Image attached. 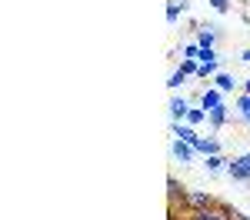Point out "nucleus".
I'll list each match as a JSON object with an SVG mask.
<instances>
[{
  "label": "nucleus",
  "mask_w": 250,
  "mask_h": 220,
  "mask_svg": "<svg viewBox=\"0 0 250 220\" xmlns=\"http://www.w3.org/2000/svg\"><path fill=\"white\" fill-rule=\"evenodd\" d=\"M233 214H237V210H233L230 203L220 200L213 210H190V214H184V220H233ZM170 220H177V210H173V207H170Z\"/></svg>",
  "instance_id": "nucleus-1"
},
{
  "label": "nucleus",
  "mask_w": 250,
  "mask_h": 220,
  "mask_svg": "<svg viewBox=\"0 0 250 220\" xmlns=\"http://www.w3.org/2000/svg\"><path fill=\"white\" fill-rule=\"evenodd\" d=\"M220 200L213 197V194H207V190H187L184 194V210L180 214H190V210H213Z\"/></svg>",
  "instance_id": "nucleus-2"
},
{
  "label": "nucleus",
  "mask_w": 250,
  "mask_h": 220,
  "mask_svg": "<svg viewBox=\"0 0 250 220\" xmlns=\"http://www.w3.org/2000/svg\"><path fill=\"white\" fill-rule=\"evenodd\" d=\"M227 177L237 183H250V154H240L237 160L227 163Z\"/></svg>",
  "instance_id": "nucleus-3"
},
{
  "label": "nucleus",
  "mask_w": 250,
  "mask_h": 220,
  "mask_svg": "<svg viewBox=\"0 0 250 220\" xmlns=\"http://www.w3.org/2000/svg\"><path fill=\"white\" fill-rule=\"evenodd\" d=\"M184 194H187V187H184L177 177H167V197H170L173 210H184Z\"/></svg>",
  "instance_id": "nucleus-4"
},
{
  "label": "nucleus",
  "mask_w": 250,
  "mask_h": 220,
  "mask_svg": "<svg viewBox=\"0 0 250 220\" xmlns=\"http://www.w3.org/2000/svg\"><path fill=\"white\" fill-rule=\"evenodd\" d=\"M170 154L180 160V163H193V157H197V150H193L190 143H184V140H173V143H170Z\"/></svg>",
  "instance_id": "nucleus-5"
},
{
  "label": "nucleus",
  "mask_w": 250,
  "mask_h": 220,
  "mask_svg": "<svg viewBox=\"0 0 250 220\" xmlns=\"http://www.w3.org/2000/svg\"><path fill=\"white\" fill-rule=\"evenodd\" d=\"M197 47H213L217 43V27L207 23V27H197V40H193Z\"/></svg>",
  "instance_id": "nucleus-6"
},
{
  "label": "nucleus",
  "mask_w": 250,
  "mask_h": 220,
  "mask_svg": "<svg viewBox=\"0 0 250 220\" xmlns=\"http://www.w3.org/2000/svg\"><path fill=\"white\" fill-rule=\"evenodd\" d=\"M207 120H210V127H224V123L230 120V107H227V103H220V107L207 110Z\"/></svg>",
  "instance_id": "nucleus-7"
},
{
  "label": "nucleus",
  "mask_w": 250,
  "mask_h": 220,
  "mask_svg": "<svg viewBox=\"0 0 250 220\" xmlns=\"http://www.w3.org/2000/svg\"><path fill=\"white\" fill-rule=\"evenodd\" d=\"M197 100H200V107H204V110H213V107H220V103H224L217 87H207V90H204V94H200Z\"/></svg>",
  "instance_id": "nucleus-8"
},
{
  "label": "nucleus",
  "mask_w": 250,
  "mask_h": 220,
  "mask_svg": "<svg viewBox=\"0 0 250 220\" xmlns=\"http://www.w3.org/2000/svg\"><path fill=\"white\" fill-rule=\"evenodd\" d=\"M187 110H190L187 97H173V100H170V117H173V120H187Z\"/></svg>",
  "instance_id": "nucleus-9"
},
{
  "label": "nucleus",
  "mask_w": 250,
  "mask_h": 220,
  "mask_svg": "<svg viewBox=\"0 0 250 220\" xmlns=\"http://www.w3.org/2000/svg\"><path fill=\"white\" fill-rule=\"evenodd\" d=\"M197 154H204V157H213V154H220L224 147H220V140H213V137H207V140H200L197 147H193Z\"/></svg>",
  "instance_id": "nucleus-10"
},
{
  "label": "nucleus",
  "mask_w": 250,
  "mask_h": 220,
  "mask_svg": "<svg viewBox=\"0 0 250 220\" xmlns=\"http://www.w3.org/2000/svg\"><path fill=\"white\" fill-rule=\"evenodd\" d=\"M213 87H217V90H220V94H230L233 87H237V80H233L230 74H224V70H220V74H217V77H213Z\"/></svg>",
  "instance_id": "nucleus-11"
},
{
  "label": "nucleus",
  "mask_w": 250,
  "mask_h": 220,
  "mask_svg": "<svg viewBox=\"0 0 250 220\" xmlns=\"http://www.w3.org/2000/svg\"><path fill=\"white\" fill-rule=\"evenodd\" d=\"M204 160H207V170H210V174H220V170L230 163V160H224V154H213V157H204Z\"/></svg>",
  "instance_id": "nucleus-12"
},
{
  "label": "nucleus",
  "mask_w": 250,
  "mask_h": 220,
  "mask_svg": "<svg viewBox=\"0 0 250 220\" xmlns=\"http://www.w3.org/2000/svg\"><path fill=\"white\" fill-rule=\"evenodd\" d=\"M217 47H200V54H197V63H217Z\"/></svg>",
  "instance_id": "nucleus-13"
},
{
  "label": "nucleus",
  "mask_w": 250,
  "mask_h": 220,
  "mask_svg": "<svg viewBox=\"0 0 250 220\" xmlns=\"http://www.w3.org/2000/svg\"><path fill=\"white\" fill-rule=\"evenodd\" d=\"M204 120H207V110H204V107H197V110H187V123H190V127H200V123H204Z\"/></svg>",
  "instance_id": "nucleus-14"
},
{
  "label": "nucleus",
  "mask_w": 250,
  "mask_h": 220,
  "mask_svg": "<svg viewBox=\"0 0 250 220\" xmlns=\"http://www.w3.org/2000/svg\"><path fill=\"white\" fill-rule=\"evenodd\" d=\"M217 74H220L217 63H200V67H197V77L200 80H210V77H217Z\"/></svg>",
  "instance_id": "nucleus-15"
},
{
  "label": "nucleus",
  "mask_w": 250,
  "mask_h": 220,
  "mask_svg": "<svg viewBox=\"0 0 250 220\" xmlns=\"http://www.w3.org/2000/svg\"><path fill=\"white\" fill-rule=\"evenodd\" d=\"M180 14H184V3H167V20H170V23H177Z\"/></svg>",
  "instance_id": "nucleus-16"
},
{
  "label": "nucleus",
  "mask_w": 250,
  "mask_h": 220,
  "mask_svg": "<svg viewBox=\"0 0 250 220\" xmlns=\"http://www.w3.org/2000/svg\"><path fill=\"white\" fill-rule=\"evenodd\" d=\"M237 110H240L244 117L250 114V94H240V97H237Z\"/></svg>",
  "instance_id": "nucleus-17"
},
{
  "label": "nucleus",
  "mask_w": 250,
  "mask_h": 220,
  "mask_svg": "<svg viewBox=\"0 0 250 220\" xmlns=\"http://www.w3.org/2000/svg\"><path fill=\"white\" fill-rule=\"evenodd\" d=\"M184 80H187V74H184V70H177V74H173V77L167 80V87H170V90H177V87H180Z\"/></svg>",
  "instance_id": "nucleus-18"
},
{
  "label": "nucleus",
  "mask_w": 250,
  "mask_h": 220,
  "mask_svg": "<svg viewBox=\"0 0 250 220\" xmlns=\"http://www.w3.org/2000/svg\"><path fill=\"white\" fill-rule=\"evenodd\" d=\"M197 67H200V63H197V60H184V63H180V70H184V74H187V77H197Z\"/></svg>",
  "instance_id": "nucleus-19"
},
{
  "label": "nucleus",
  "mask_w": 250,
  "mask_h": 220,
  "mask_svg": "<svg viewBox=\"0 0 250 220\" xmlns=\"http://www.w3.org/2000/svg\"><path fill=\"white\" fill-rule=\"evenodd\" d=\"M197 54H200L197 43H187V47H184V60H197Z\"/></svg>",
  "instance_id": "nucleus-20"
},
{
  "label": "nucleus",
  "mask_w": 250,
  "mask_h": 220,
  "mask_svg": "<svg viewBox=\"0 0 250 220\" xmlns=\"http://www.w3.org/2000/svg\"><path fill=\"white\" fill-rule=\"evenodd\" d=\"M207 3H210L217 14H227V7H230V0H207Z\"/></svg>",
  "instance_id": "nucleus-21"
},
{
  "label": "nucleus",
  "mask_w": 250,
  "mask_h": 220,
  "mask_svg": "<svg viewBox=\"0 0 250 220\" xmlns=\"http://www.w3.org/2000/svg\"><path fill=\"white\" fill-rule=\"evenodd\" d=\"M240 60H244V63H250V47L244 50V54H240Z\"/></svg>",
  "instance_id": "nucleus-22"
},
{
  "label": "nucleus",
  "mask_w": 250,
  "mask_h": 220,
  "mask_svg": "<svg viewBox=\"0 0 250 220\" xmlns=\"http://www.w3.org/2000/svg\"><path fill=\"white\" fill-rule=\"evenodd\" d=\"M233 220H250L247 214H240V210H237V214H233Z\"/></svg>",
  "instance_id": "nucleus-23"
},
{
  "label": "nucleus",
  "mask_w": 250,
  "mask_h": 220,
  "mask_svg": "<svg viewBox=\"0 0 250 220\" xmlns=\"http://www.w3.org/2000/svg\"><path fill=\"white\" fill-rule=\"evenodd\" d=\"M244 94H250V80H244Z\"/></svg>",
  "instance_id": "nucleus-24"
},
{
  "label": "nucleus",
  "mask_w": 250,
  "mask_h": 220,
  "mask_svg": "<svg viewBox=\"0 0 250 220\" xmlns=\"http://www.w3.org/2000/svg\"><path fill=\"white\" fill-rule=\"evenodd\" d=\"M244 120H247V123H250V114H247V117H244Z\"/></svg>",
  "instance_id": "nucleus-25"
}]
</instances>
